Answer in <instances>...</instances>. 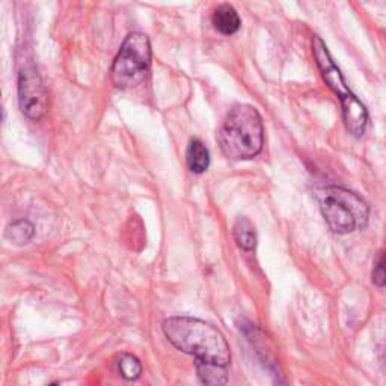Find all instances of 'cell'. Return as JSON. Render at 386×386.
I'll use <instances>...</instances> for the list:
<instances>
[{"instance_id": "1", "label": "cell", "mask_w": 386, "mask_h": 386, "mask_svg": "<svg viewBox=\"0 0 386 386\" xmlns=\"http://www.w3.org/2000/svg\"><path fill=\"white\" fill-rule=\"evenodd\" d=\"M163 333L180 352L197 360L226 367L231 352L224 333L213 324L193 317H169L163 321Z\"/></svg>"}, {"instance_id": "2", "label": "cell", "mask_w": 386, "mask_h": 386, "mask_svg": "<svg viewBox=\"0 0 386 386\" xmlns=\"http://www.w3.org/2000/svg\"><path fill=\"white\" fill-rule=\"evenodd\" d=\"M217 140L228 159L246 160L258 155L264 145V127L257 109L249 104L234 106Z\"/></svg>"}, {"instance_id": "3", "label": "cell", "mask_w": 386, "mask_h": 386, "mask_svg": "<svg viewBox=\"0 0 386 386\" xmlns=\"http://www.w3.org/2000/svg\"><path fill=\"white\" fill-rule=\"evenodd\" d=\"M312 53L321 71L323 80L341 99L346 128L352 133L353 136H358V138L362 136L365 133L367 123H368L367 109L356 99V95L348 89L341 71L335 65L328 47H326V44L321 41L320 36H314Z\"/></svg>"}, {"instance_id": "4", "label": "cell", "mask_w": 386, "mask_h": 386, "mask_svg": "<svg viewBox=\"0 0 386 386\" xmlns=\"http://www.w3.org/2000/svg\"><path fill=\"white\" fill-rule=\"evenodd\" d=\"M319 202L326 224L336 234L355 233L368 224V205L352 190L326 187L319 192Z\"/></svg>"}, {"instance_id": "5", "label": "cell", "mask_w": 386, "mask_h": 386, "mask_svg": "<svg viewBox=\"0 0 386 386\" xmlns=\"http://www.w3.org/2000/svg\"><path fill=\"white\" fill-rule=\"evenodd\" d=\"M151 67V44L148 36L133 32L124 40L114 60L111 77L116 88L130 89L140 84Z\"/></svg>"}, {"instance_id": "6", "label": "cell", "mask_w": 386, "mask_h": 386, "mask_svg": "<svg viewBox=\"0 0 386 386\" xmlns=\"http://www.w3.org/2000/svg\"><path fill=\"white\" fill-rule=\"evenodd\" d=\"M18 101L21 112L28 118L38 121L48 109V96L43 80L33 65H24L18 75Z\"/></svg>"}, {"instance_id": "7", "label": "cell", "mask_w": 386, "mask_h": 386, "mask_svg": "<svg viewBox=\"0 0 386 386\" xmlns=\"http://www.w3.org/2000/svg\"><path fill=\"white\" fill-rule=\"evenodd\" d=\"M213 26L222 35H233L240 29V17L231 5H221L213 12Z\"/></svg>"}, {"instance_id": "8", "label": "cell", "mask_w": 386, "mask_h": 386, "mask_svg": "<svg viewBox=\"0 0 386 386\" xmlns=\"http://www.w3.org/2000/svg\"><path fill=\"white\" fill-rule=\"evenodd\" d=\"M197 374L204 386H226L228 370L224 365L197 360Z\"/></svg>"}, {"instance_id": "9", "label": "cell", "mask_w": 386, "mask_h": 386, "mask_svg": "<svg viewBox=\"0 0 386 386\" xmlns=\"http://www.w3.org/2000/svg\"><path fill=\"white\" fill-rule=\"evenodd\" d=\"M187 166L193 174H202L209 169L210 166V153L205 145L198 140V139H192L187 148Z\"/></svg>"}, {"instance_id": "10", "label": "cell", "mask_w": 386, "mask_h": 386, "mask_svg": "<svg viewBox=\"0 0 386 386\" xmlns=\"http://www.w3.org/2000/svg\"><path fill=\"white\" fill-rule=\"evenodd\" d=\"M233 234L237 241V245L246 250L250 252L257 246V229L253 224L248 219V217H238L233 228Z\"/></svg>"}, {"instance_id": "11", "label": "cell", "mask_w": 386, "mask_h": 386, "mask_svg": "<svg viewBox=\"0 0 386 386\" xmlns=\"http://www.w3.org/2000/svg\"><path fill=\"white\" fill-rule=\"evenodd\" d=\"M6 238L16 245H26L33 238L35 228L29 221H16L8 225Z\"/></svg>"}, {"instance_id": "12", "label": "cell", "mask_w": 386, "mask_h": 386, "mask_svg": "<svg viewBox=\"0 0 386 386\" xmlns=\"http://www.w3.org/2000/svg\"><path fill=\"white\" fill-rule=\"evenodd\" d=\"M118 370H119L121 376H123L126 380L133 382V380H138L140 377L142 364L136 356H133L130 353H124V355H121V358H119Z\"/></svg>"}, {"instance_id": "13", "label": "cell", "mask_w": 386, "mask_h": 386, "mask_svg": "<svg viewBox=\"0 0 386 386\" xmlns=\"http://www.w3.org/2000/svg\"><path fill=\"white\" fill-rule=\"evenodd\" d=\"M385 281H386L385 258H383V253H380L379 261H377L376 265H374V270H373V282L376 284L377 287H383V285H385Z\"/></svg>"}, {"instance_id": "14", "label": "cell", "mask_w": 386, "mask_h": 386, "mask_svg": "<svg viewBox=\"0 0 386 386\" xmlns=\"http://www.w3.org/2000/svg\"><path fill=\"white\" fill-rule=\"evenodd\" d=\"M48 386H59L57 383H52V385H48Z\"/></svg>"}, {"instance_id": "15", "label": "cell", "mask_w": 386, "mask_h": 386, "mask_svg": "<svg viewBox=\"0 0 386 386\" xmlns=\"http://www.w3.org/2000/svg\"><path fill=\"white\" fill-rule=\"evenodd\" d=\"M0 95H2V92H0Z\"/></svg>"}]
</instances>
